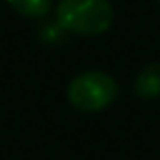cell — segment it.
<instances>
[{
  "label": "cell",
  "instance_id": "7a4b0ae2",
  "mask_svg": "<svg viewBox=\"0 0 160 160\" xmlns=\"http://www.w3.org/2000/svg\"><path fill=\"white\" fill-rule=\"evenodd\" d=\"M118 94V83L112 75L101 70H88L77 75L68 86V101L81 112H101Z\"/></svg>",
  "mask_w": 160,
  "mask_h": 160
},
{
  "label": "cell",
  "instance_id": "277c9868",
  "mask_svg": "<svg viewBox=\"0 0 160 160\" xmlns=\"http://www.w3.org/2000/svg\"><path fill=\"white\" fill-rule=\"evenodd\" d=\"M7 2L27 18H44L51 11L53 0H7Z\"/></svg>",
  "mask_w": 160,
  "mask_h": 160
},
{
  "label": "cell",
  "instance_id": "3957f363",
  "mask_svg": "<svg viewBox=\"0 0 160 160\" xmlns=\"http://www.w3.org/2000/svg\"><path fill=\"white\" fill-rule=\"evenodd\" d=\"M134 92L142 99H158L160 97V64H149L145 66L136 81H134Z\"/></svg>",
  "mask_w": 160,
  "mask_h": 160
},
{
  "label": "cell",
  "instance_id": "6da1fadb",
  "mask_svg": "<svg viewBox=\"0 0 160 160\" xmlns=\"http://www.w3.org/2000/svg\"><path fill=\"white\" fill-rule=\"evenodd\" d=\"M112 20L110 0H59L57 5V24L75 35H101L110 29Z\"/></svg>",
  "mask_w": 160,
  "mask_h": 160
},
{
  "label": "cell",
  "instance_id": "5b68a950",
  "mask_svg": "<svg viewBox=\"0 0 160 160\" xmlns=\"http://www.w3.org/2000/svg\"><path fill=\"white\" fill-rule=\"evenodd\" d=\"M158 2H160V0H158Z\"/></svg>",
  "mask_w": 160,
  "mask_h": 160
}]
</instances>
